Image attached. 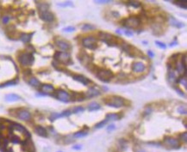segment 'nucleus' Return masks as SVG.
I'll list each match as a JSON object with an SVG mask.
<instances>
[{"label":"nucleus","mask_w":187,"mask_h":152,"mask_svg":"<svg viewBox=\"0 0 187 152\" xmlns=\"http://www.w3.org/2000/svg\"><path fill=\"white\" fill-rule=\"evenodd\" d=\"M132 70L136 73H141L146 70V65L142 62H136L132 65Z\"/></svg>","instance_id":"11"},{"label":"nucleus","mask_w":187,"mask_h":152,"mask_svg":"<svg viewBox=\"0 0 187 152\" xmlns=\"http://www.w3.org/2000/svg\"><path fill=\"white\" fill-rule=\"evenodd\" d=\"M87 135V132H77L74 135L75 138H81V137H85Z\"/></svg>","instance_id":"29"},{"label":"nucleus","mask_w":187,"mask_h":152,"mask_svg":"<svg viewBox=\"0 0 187 152\" xmlns=\"http://www.w3.org/2000/svg\"><path fill=\"white\" fill-rule=\"evenodd\" d=\"M96 75L99 80H101L104 82H110L114 76L111 70H98L97 72Z\"/></svg>","instance_id":"3"},{"label":"nucleus","mask_w":187,"mask_h":152,"mask_svg":"<svg viewBox=\"0 0 187 152\" xmlns=\"http://www.w3.org/2000/svg\"><path fill=\"white\" fill-rule=\"evenodd\" d=\"M180 138H181V140H183L185 143H186L187 140V133L186 132H184L180 135Z\"/></svg>","instance_id":"36"},{"label":"nucleus","mask_w":187,"mask_h":152,"mask_svg":"<svg viewBox=\"0 0 187 152\" xmlns=\"http://www.w3.org/2000/svg\"><path fill=\"white\" fill-rule=\"evenodd\" d=\"M125 33H126V35H128L129 36H132V34H131L129 31H125Z\"/></svg>","instance_id":"42"},{"label":"nucleus","mask_w":187,"mask_h":152,"mask_svg":"<svg viewBox=\"0 0 187 152\" xmlns=\"http://www.w3.org/2000/svg\"><path fill=\"white\" fill-rule=\"evenodd\" d=\"M169 80L171 81V82H173V81H175V79H176V77H175V74H174V72L172 71V70H170V72H169Z\"/></svg>","instance_id":"28"},{"label":"nucleus","mask_w":187,"mask_h":152,"mask_svg":"<svg viewBox=\"0 0 187 152\" xmlns=\"http://www.w3.org/2000/svg\"><path fill=\"white\" fill-rule=\"evenodd\" d=\"M82 29H83L84 31L92 30V29H94V27H93V26H91V25H89V24H85V25H83Z\"/></svg>","instance_id":"27"},{"label":"nucleus","mask_w":187,"mask_h":152,"mask_svg":"<svg viewBox=\"0 0 187 152\" xmlns=\"http://www.w3.org/2000/svg\"><path fill=\"white\" fill-rule=\"evenodd\" d=\"M18 60L23 65H31L34 62V56L31 53H23L18 57Z\"/></svg>","instance_id":"6"},{"label":"nucleus","mask_w":187,"mask_h":152,"mask_svg":"<svg viewBox=\"0 0 187 152\" xmlns=\"http://www.w3.org/2000/svg\"><path fill=\"white\" fill-rule=\"evenodd\" d=\"M106 104L113 108H121L125 105V100L120 96H112L106 101Z\"/></svg>","instance_id":"4"},{"label":"nucleus","mask_w":187,"mask_h":152,"mask_svg":"<svg viewBox=\"0 0 187 152\" xmlns=\"http://www.w3.org/2000/svg\"><path fill=\"white\" fill-rule=\"evenodd\" d=\"M31 38V35H28V34H23L21 35V40L23 42H29Z\"/></svg>","instance_id":"24"},{"label":"nucleus","mask_w":187,"mask_h":152,"mask_svg":"<svg viewBox=\"0 0 187 152\" xmlns=\"http://www.w3.org/2000/svg\"><path fill=\"white\" fill-rule=\"evenodd\" d=\"M122 25L129 29H136L141 24V20L136 16H130L122 21Z\"/></svg>","instance_id":"2"},{"label":"nucleus","mask_w":187,"mask_h":152,"mask_svg":"<svg viewBox=\"0 0 187 152\" xmlns=\"http://www.w3.org/2000/svg\"><path fill=\"white\" fill-rule=\"evenodd\" d=\"M83 111H84V108H82V107H77L72 110L73 113H78V112H83Z\"/></svg>","instance_id":"33"},{"label":"nucleus","mask_w":187,"mask_h":152,"mask_svg":"<svg viewBox=\"0 0 187 152\" xmlns=\"http://www.w3.org/2000/svg\"><path fill=\"white\" fill-rule=\"evenodd\" d=\"M36 132L38 135L41 136V137H47V132L45 128L41 127V126H37L36 128Z\"/></svg>","instance_id":"18"},{"label":"nucleus","mask_w":187,"mask_h":152,"mask_svg":"<svg viewBox=\"0 0 187 152\" xmlns=\"http://www.w3.org/2000/svg\"><path fill=\"white\" fill-rule=\"evenodd\" d=\"M128 4H129V5H132L133 7H135V8L141 6V3H140L139 2H136V1H135V2H134V1H130Z\"/></svg>","instance_id":"30"},{"label":"nucleus","mask_w":187,"mask_h":152,"mask_svg":"<svg viewBox=\"0 0 187 152\" xmlns=\"http://www.w3.org/2000/svg\"><path fill=\"white\" fill-rule=\"evenodd\" d=\"M56 44L61 50H64V51H67V50L70 49V47H71V45L65 40H58L56 42Z\"/></svg>","instance_id":"14"},{"label":"nucleus","mask_w":187,"mask_h":152,"mask_svg":"<svg viewBox=\"0 0 187 152\" xmlns=\"http://www.w3.org/2000/svg\"><path fill=\"white\" fill-rule=\"evenodd\" d=\"M156 43V45L159 46V47H160V48H163V49H165L166 47V46L164 44V43H162V42H160V41H156L155 42Z\"/></svg>","instance_id":"35"},{"label":"nucleus","mask_w":187,"mask_h":152,"mask_svg":"<svg viewBox=\"0 0 187 152\" xmlns=\"http://www.w3.org/2000/svg\"><path fill=\"white\" fill-rule=\"evenodd\" d=\"M99 39L103 41H104L105 43H107L109 46H116L117 42L116 40V37L108 33H104L101 32L99 33Z\"/></svg>","instance_id":"5"},{"label":"nucleus","mask_w":187,"mask_h":152,"mask_svg":"<svg viewBox=\"0 0 187 152\" xmlns=\"http://www.w3.org/2000/svg\"><path fill=\"white\" fill-rule=\"evenodd\" d=\"M6 101H8V102H15V101H17V100H19L20 98H19V96L18 95H14V94H10V95H6Z\"/></svg>","instance_id":"21"},{"label":"nucleus","mask_w":187,"mask_h":152,"mask_svg":"<svg viewBox=\"0 0 187 152\" xmlns=\"http://www.w3.org/2000/svg\"><path fill=\"white\" fill-rule=\"evenodd\" d=\"M41 90L45 94H49V93L54 91V87L52 85H49V84H44L41 86Z\"/></svg>","instance_id":"19"},{"label":"nucleus","mask_w":187,"mask_h":152,"mask_svg":"<svg viewBox=\"0 0 187 152\" xmlns=\"http://www.w3.org/2000/svg\"><path fill=\"white\" fill-rule=\"evenodd\" d=\"M74 28H73V27H67V28L64 29V31H65V32H74Z\"/></svg>","instance_id":"37"},{"label":"nucleus","mask_w":187,"mask_h":152,"mask_svg":"<svg viewBox=\"0 0 187 152\" xmlns=\"http://www.w3.org/2000/svg\"><path fill=\"white\" fill-rule=\"evenodd\" d=\"M120 119V115L116 114H109L106 115L107 121L109 120H118Z\"/></svg>","instance_id":"20"},{"label":"nucleus","mask_w":187,"mask_h":152,"mask_svg":"<svg viewBox=\"0 0 187 152\" xmlns=\"http://www.w3.org/2000/svg\"><path fill=\"white\" fill-rule=\"evenodd\" d=\"M107 122H108V121H107V119H105V120H104V121H102V122L98 123V124L96 125V128H101V127H103V126H104Z\"/></svg>","instance_id":"34"},{"label":"nucleus","mask_w":187,"mask_h":152,"mask_svg":"<svg viewBox=\"0 0 187 152\" xmlns=\"http://www.w3.org/2000/svg\"><path fill=\"white\" fill-rule=\"evenodd\" d=\"M148 53L150 54V57H153V52H152L151 51H149V52H148Z\"/></svg>","instance_id":"43"},{"label":"nucleus","mask_w":187,"mask_h":152,"mask_svg":"<svg viewBox=\"0 0 187 152\" xmlns=\"http://www.w3.org/2000/svg\"><path fill=\"white\" fill-rule=\"evenodd\" d=\"M29 83L34 87H39L40 86V82L38 81L36 77H31L30 80L29 81Z\"/></svg>","instance_id":"23"},{"label":"nucleus","mask_w":187,"mask_h":152,"mask_svg":"<svg viewBox=\"0 0 187 152\" xmlns=\"http://www.w3.org/2000/svg\"><path fill=\"white\" fill-rule=\"evenodd\" d=\"M10 16H8V15H5V16H3L2 17V22H3V24H7V23L10 22Z\"/></svg>","instance_id":"26"},{"label":"nucleus","mask_w":187,"mask_h":152,"mask_svg":"<svg viewBox=\"0 0 187 152\" xmlns=\"http://www.w3.org/2000/svg\"><path fill=\"white\" fill-rule=\"evenodd\" d=\"M164 144L166 145H167L170 148L173 149H176L179 147V141L177 138H166L164 141Z\"/></svg>","instance_id":"9"},{"label":"nucleus","mask_w":187,"mask_h":152,"mask_svg":"<svg viewBox=\"0 0 187 152\" xmlns=\"http://www.w3.org/2000/svg\"><path fill=\"white\" fill-rule=\"evenodd\" d=\"M182 65L185 66V67H186V55L185 54L184 56H183V58H182Z\"/></svg>","instance_id":"38"},{"label":"nucleus","mask_w":187,"mask_h":152,"mask_svg":"<svg viewBox=\"0 0 187 152\" xmlns=\"http://www.w3.org/2000/svg\"><path fill=\"white\" fill-rule=\"evenodd\" d=\"M176 91H177L179 94H180L181 95H183V96H186V95H185V94H184L183 92H181V91H180V89H179V88H176Z\"/></svg>","instance_id":"39"},{"label":"nucleus","mask_w":187,"mask_h":152,"mask_svg":"<svg viewBox=\"0 0 187 152\" xmlns=\"http://www.w3.org/2000/svg\"><path fill=\"white\" fill-rule=\"evenodd\" d=\"M41 18L46 22H53L54 19V16L51 12H49L48 10H46V11L41 12Z\"/></svg>","instance_id":"12"},{"label":"nucleus","mask_w":187,"mask_h":152,"mask_svg":"<svg viewBox=\"0 0 187 152\" xmlns=\"http://www.w3.org/2000/svg\"><path fill=\"white\" fill-rule=\"evenodd\" d=\"M99 108H100V105L97 102H92L88 106V109L90 111H95V110H98Z\"/></svg>","instance_id":"22"},{"label":"nucleus","mask_w":187,"mask_h":152,"mask_svg":"<svg viewBox=\"0 0 187 152\" xmlns=\"http://www.w3.org/2000/svg\"><path fill=\"white\" fill-rule=\"evenodd\" d=\"M114 128H115V125H111L110 126H108L107 130H108L109 132H111V131L112 129H114Z\"/></svg>","instance_id":"40"},{"label":"nucleus","mask_w":187,"mask_h":152,"mask_svg":"<svg viewBox=\"0 0 187 152\" xmlns=\"http://www.w3.org/2000/svg\"><path fill=\"white\" fill-rule=\"evenodd\" d=\"M18 118L19 119H23V120H29L30 118H31V116H30V114L28 112V111H26V110H22V111H19L18 112Z\"/></svg>","instance_id":"15"},{"label":"nucleus","mask_w":187,"mask_h":152,"mask_svg":"<svg viewBox=\"0 0 187 152\" xmlns=\"http://www.w3.org/2000/svg\"><path fill=\"white\" fill-rule=\"evenodd\" d=\"M55 59L59 62H61L63 64H67V63L70 62V55L67 52H56L55 53Z\"/></svg>","instance_id":"8"},{"label":"nucleus","mask_w":187,"mask_h":152,"mask_svg":"<svg viewBox=\"0 0 187 152\" xmlns=\"http://www.w3.org/2000/svg\"><path fill=\"white\" fill-rule=\"evenodd\" d=\"M122 47L130 57H140V58H142L143 56L142 52H141L137 48H135V47H134V46H130L125 42L122 43Z\"/></svg>","instance_id":"1"},{"label":"nucleus","mask_w":187,"mask_h":152,"mask_svg":"<svg viewBox=\"0 0 187 152\" xmlns=\"http://www.w3.org/2000/svg\"><path fill=\"white\" fill-rule=\"evenodd\" d=\"M178 111H179V113H180V114H186V107H179V108H178Z\"/></svg>","instance_id":"32"},{"label":"nucleus","mask_w":187,"mask_h":152,"mask_svg":"<svg viewBox=\"0 0 187 152\" xmlns=\"http://www.w3.org/2000/svg\"><path fill=\"white\" fill-rule=\"evenodd\" d=\"M98 95H100V91L98 89H95V88H90L89 90H88V92H87V94H86V95L89 98L94 97V96Z\"/></svg>","instance_id":"16"},{"label":"nucleus","mask_w":187,"mask_h":152,"mask_svg":"<svg viewBox=\"0 0 187 152\" xmlns=\"http://www.w3.org/2000/svg\"><path fill=\"white\" fill-rule=\"evenodd\" d=\"M177 5L180 6L181 8H184V9H186V1H180V2H176L175 3Z\"/></svg>","instance_id":"31"},{"label":"nucleus","mask_w":187,"mask_h":152,"mask_svg":"<svg viewBox=\"0 0 187 152\" xmlns=\"http://www.w3.org/2000/svg\"><path fill=\"white\" fill-rule=\"evenodd\" d=\"M56 97H57L60 101L64 102H69V101L71 100L70 95H69L67 92L64 91V90H58V91L56 92Z\"/></svg>","instance_id":"10"},{"label":"nucleus","mask_w":187,"mask_h":152,"mask_svg":"<svg viewBox=\"0 0 187 152\" xmlns=\"http://www.w3.org/2000/svg\"><path fill=\"white\" fill-rule=\"evenodd\" d=\"M151 108H147L146 110H145V114H149L150 113H151Z\"/></svg>","instance_id":"41"},{"label":"nucleus","mask_w":187,"mask_h":152,"mask_svg":"<svg viewBox=\"0 0 187 152\" xmlns=\"http://www.w3.org/2000/svg\"><path fill=\"white\" fill-rule=\"evenodd\" d=\"M82 44L85 47L89 48V49H96L98 47V42L97 40L94 37H86L82 40Z\"/></svg>","instance_id":"7"},{"label":"nucleus","mask_w":187,"mask_h":152,"mask_svg":"<svg viewBox=\"0 0 187 152\" xmlns=\"http://www.w3.org/2000/svg\"><path fill=\"white\" fill-rule=\"evenodd\" d=\"M171 23H172L173 26H176L177 28H181V27H183V26H184L182 23H180L179 22H178V21H177V20H175L174 18H172V22H171Z\"/></svg>","instance_id":"25"},{"label":"nucleus","mask_w":187,"mask_h":152,"mask_svg":"<svg viewBox=\"0 0 187 152\" xmlns=\"http://www.w3.org/2000/svg\"><path fill=\"white\" fill-rule=\"evenodd\" d=\"M73 77H74V80L81 82V83H83L84 85H89L90 83H91V81L90 79L86 78L85 76H81V75H74Z\"/></svg>","instance_id":"13"},{"label":"nucleus","mask_w":187,"mask_h":152,"mask_svg":"<svg viewBox=\"0 0 187 152\" xmlns=\"http://www.w3.org/2000/svg\"><path fill=\"white\" fill-rule=\"evenodd\" d=\"M78 59L82 62V64H84V65H88L89 63H90V60H91V59H90V57L86 54V53H85L84 55H78Z\"/></svg>","instance_id":"17"}]
</instances>
